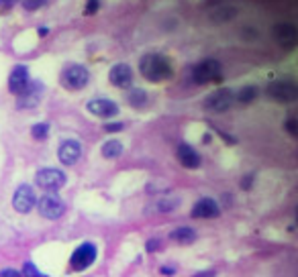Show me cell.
Wrapping results in <instances>:
<instances>
[{
  "mask_svg": "<svg viewBox=\"0 0 298 277\" xmlns=\"http://www.w3.org/2000/svg\"><path fill=\"white\" fill-rule=\"evenodd\" d=\"M139 72L147 82H152V84L166 82L174 76V67H172L170 59L162 53H145L139 61Z\"/></svg>",
  "mask_w": 298,
  "mask_h": 277,
  "instance_id": "6da1fadb",
  "label": "cell"
},
{
  "mask_svg": "<svg viewBox=\"0 0 298 277\" xmlns=\"http://www.w3.org/2000/svg\"><path fill=\"white\" fill-rule=\"evenodd\" d=\"M59 82H62V86H64L66 90L78 92V90H82V88L88 86V82H90V72H88L84 65H80V63H70V65L64 67V72H62V76H59Z\"/></svg>",
  "mask_w": 298,
  "mask_h": 277,
  "instance_id": "7a4b0ae2",
  "label": "cell"
},
{
  "mask_svg": "<svg viewBox=\"0 0 298 277\" xmlns=\"http://www.w3.org/2000/svg\"><path fill=\"white\" fill-rule=\"evenodd\" d=\"M35 184H37V188L45 190L47 194H55L59 188H64L66 174L55 167H43L35 174Z\"/></svg>",
  "mask_w": 298,
  "mask_h": 277,
  "instance_id": "3957f363",
  "label": "cell"
},
{
  "mask_svg": "<svg viewBox=\"0 0 298 277\" xmlns=\"http://www.w3.org/2000/svg\"><path fill=\"white\" fill-rule=\"evenodd\" d=\"M37 210H39V214H41L43 218H47V220H57V218L64 216L66 204H64V200H62L57 194H45V196L39 198Z\"/></svg>",
  "mask_w": 298,
  "mask_h": 277,
  "instance_id": "277c9868",
  "label": "cell"
},
{
  "mask_svg": "<svg viewBox=\"0 0 298 277\" xmlns=\"http://www.w3.org/2000/svg\"><path fill=\"white\" fill-rule=\"evenodd\" d=\"M265 94H267L270 98H274L276 102L288 104V102H294V100L298 98V88H296V84L290 82V80H280V82H272V84L265 88Z\"/></svg>",
  "mask_w": 298,
  "mask_h": 277,
  "instance_id": "5b68a950",
  "label": "cell"
},
{
  "mask_svg": "<svg viewBox=\"0 0 298 277\" xmlns=\"http://www.w3.org/2000/svg\"><path fill=\"white\" fill-rule=\"evenodd\" d=\"M219 78H221V63L217 59H213V57L202 59L192 70V80L196 84H208V82H215Z\"/></svg>",
  "mask_w": 298,
  "mask_h": 277,
  "instance_id": "8992f818",
  "label": "cell"
},
{
  "mask_svg": "<svg viewBox=\"0 0 298 277\" xmlns=\"http://www.w3.org/2000/svg\"><path fill=\"white\" fill-rule=\"evenodd\" d=\"M235 102V94L229 88H219L204 98V108L211 112H227Z\"/></svg>",
  "mask_w": 298,
  "mask_h": 277,
  "instance_id": "52a82bcc",
  "label": "cell"
},
{
  "mask_svg": "<svg viewBox=\"0 0 298 277\" xmlns=\"http://www.w3.org/2000/svg\"><path fill=\"white\" fill-rule=\"evenodd\" d=\"M96 255H98L96 245H92V243L80 245V247L74 251L72 259H70V269H72V271H84V269H88V267L96 261Z\"/></svg>",
  "mask_w": 298,
  "mask_h": 277,
  "instance_id": "ba28073f",
  "label": "cell"
},
{
  "mask_svg": "<svg viewBox=\"0 0 298 277\" xmlns=\"http://www.w3.org/2000/svg\"><path fill=\"white\" fill-rule=\"evenodd\" d=\"M43 90H45V88H43L41 82H29L27 88L17 96V106L23 108V110L35 108V106L41 102V98H43Z\"/></svg>",
  "mask_w": 298,
  "mask_h": 277,
  "instance_id": "9c48e42d",
  "label": "cell"
},
{
  "mask_svg": "<svg viewBox=\"0 0 298 277\" xmlns=\"http://www.w3.org/2000/svg\"><path fill=\"white\" fill-rule=\"evenodd\" d=\"M35 204H37V198H35V192H33V188H31V186L23 184V186H19V188L15 190V196H13V206H15V210H17V212L27 214V212H31V210L35 208Z\"/></svg>",
  "mask_w": 298,
  "mask_h": 277,
  "instance_id": "30bf717a",
  "label": "cell"
},
{
  "mask_svg": "<svg viewBox=\"0 0 298 277\" xmlns=\"http://www.w3.org/2000/svg\"><path fill=\"white\" fill-rule=\"evenodd\" d=\"M57 157L64 165H76L82 157V145L78 141H74V138H66V141L59 145L57 149Z\"/></svg>",
  "mask_w": 298,
  "mask_h": 277,
  "instance_id": "8fae6325",
  "label": "cell"
},
{
  "mask_svg": "<svg viewBox=\"0 0 298 277\" xmlns=\"http://www.w3.org/2000/svg\"><path fill=\"white\" fill-rule=\"evenodd\" d=\"M86 108L90 114H94L98 118H112L118 114V104L108 98H94L86 104Z\"/></svg>",
  "mask_w": 298,
  "mask_h": 277,
  "instance_id": "7c38bea8",
  "label": "cell"
},
{
  "mask_svg": "<svg viewBox=\"0 0 298 277\" xmlns=\"http://www.w3.org/2000/svg\"><path fill=\"white\" fill-rule=\"evenodd\" d=\"M108 80L116 88H129L133 84V70L127 63H114L108 72Z\"/></svg>",
  "mask_w": 298,
  "mask_h": 277,
  "instance_id": "4fadbf2b",
  "label": "cell"
},
{
  "mask_svg": "<svg viewBox=\"0 0 298 277\" xmlns=\"http://www.w3.org/2000/svg\"><path fill=\"white\" fill-rule=\"evenodd\" d=\"M29 82H31V80H29V70H27V65H15L13 72H11V76H9V90H11V94L19 96V94L27 88Z\"/></svg>",
  "mask_w": 298,
  "mask_h": 277,
  "instance_id": "5bb4252c",
  "label": "cell"
},
{
  "mask_svg": "<svg viewBox=\"0 0 298 277\" xmlns=\"http://www.w3.org/2000/svg\"><path fill=\"white\" fill-rule=\"evenodd\" d=\"M219 214H221V208H219V204L213 198H202L192 208V216L194 218H217Z\"/></svg>",
  "mask_w": 298,
  "mask_h": 277,
  "instance_id": "9a60e30c",
  "label": "cell"
},
{
  "mask_svg": "<svg viewBox=\"0 0 298 277\" xmlns=\"http://www.w3.org/2000/svg\"><path fill=\"white\" fill-rule=\"evenodd\" d=\"M178 161H180L186 169H198V167H200V163H202V159H200L198 151H196L194 147L186 145V143H182V145L178 147Z\"/></svg>",
  "mask_w": 298,
  "mask_h": 277,
  "instance_id": "2e32d148",
  "label": "cell"
},
{
  "mask_svg": "<svg viewBox=\"0 0 298 277\" xmlns=\"http://www.w3.org/2000/svg\"><path fill=\"white\" fill-rule=\"evenodd\" d=\"M274 37H276V41L280 45L294 47V43H296V29L290 23H280V25L274 27Z\"/></svg>",
  "mask_w": 298,
  "mask_h": 277,
  "instance_id": "e0dca14e",
  "label": "cell"
},
{
  "mask_svg": "<svg viewBox=\"0 0 298 277\" xmlns=\"http://www.w3.org/2000/svg\"><path fill=\"white\" fill-rule=\"evenodd\" d=\"M102 157L104 159H116L123 155V143L118 141V138H110V141H106L102 145Z\"/></svg>",
  "mask_w": 298,
  "mask_h": 277,
  "instance_id": "ac0fdd59",
  "label": "cell"
},
{
  "mask_svg": "<svg viewBox=\"0 0 298 277\" xmlns=\"http://www.w3.org/2000/svg\"><path fill=\"white\" fill-rule=\"evenodd\" d=\"M127 100H129V104H131L133 108H143V106H147L149 96H147L145 90H141V88H133V90L129 92Z\"/></svg>",
  "mask_w": 298,
  "mask_h": 277,
  "instance_id": "d6986e66",
  "label": "cell"
},
{
  "mask_svg": "<svg viewBox=\"0 0 298 277\" xmlns=\"http://www.w3.org/2000/svg\"><path fill=\"white\" fill-rule=\"evenodd\" d=\"M170 236H172V240H176V243H180V245H190V243L196 240V232H194L192 228H188V226L176 228Z\"/></svg>",
  "mask_w": 298,
  "mask_h": 277,
  "instance_id": "ffe728a7",
  "label": "cell"
},
{
  "mask_svg": "<svg viewBox=\"0 0 298 277\" xmlns=\"http://www.w3.org/2000/svg\"><path fill=\"white\" fill-rule=\"evenodd\" d=\"M241 104H249V102H253L255 98H257V86H243L239 92H237V96H235Z\"/></svg>",
  "mask_w": 298,
  "mask_h": 277,
  "instance_id": "44dd1931",
  "label": "cell"
},
{
  "mask_svg": "<svg viewBox=\"0 0 298 277\" xmlns=\"http://www.w3.org/2000/svg\"><path fill=\"white\" fill-rule=\"evenodd\" d=\"M31 134H33V138H37V141H43V138H47V134H49V124H47V122H37V124H33Z\"/></svg>",
  "mask_w": 298,
  "mask_h": 277,
  "instance_id": "7402d4cb",
  "label": "cell"
},
{
  "mask_svg": "<svg viewBox=\"0 0 298 277\" xmlns=\"http://www.w3.org/2000/svg\"><path fill=\"white\" fill-rule=\"evenodd\" d=\"M21 5L27 13H35V11H39L41 7L47 5V0H21Z\"/></svg>",
  "mask_w": 298,
  "mask_h": 277,
  "instance_id": "603a6c76",
  "label": "cell"
},
{
  "mask_svg": "<svg viewBox=\"0 0 298 277\" xmlns=\"http://www.w3.org/2000/svg\"><path fill=\"white\" fill-rule=\"evenodd\" d=\"M237 13H235V9H219L215 15H213V21H217V23H223V21H229V19H233Z\"/></svg>",
  "mask_w": 298,
  "mask_h": 277,
  "instance_id": "cb8c5ba5",
  "label": "cell"
},
{
  "mask_svg": "<svg viewBox=\"0 0 298 277\" xmlns=\"http://www.w3.org/2000/svg\"><path fill=\"white\" fill-rule=\"evenodd\" d=\"M21 275H23V277H45V275H43V273H41V271H39L33 263H25V265H23V273H21Z\"/></svg>",
  "mask_w": 298,
  "mask_h": 277,
  "instance_id": "d4e9b609",
  "label": "cell"
},
{
  "mask_svg": "<svg viewBox=\"0 0 298 277\" xmlns=\"http://www.w3.org/2000/svg\"><path fill=\"white\" fill-rule=\"evenodd\" d=\"M100 9V0H86V5H84V15H94L96 11Z\"/></svg>",
  "mask_w": 298,
  "mask_h": 277,
  "instance_id": "484cf974",
  "label": "cell"
},
{
  "mask_svg": "<svg viewBox=\"0 0 298 277\" xmlns=\"http://www.w3.org/2000/svg\"><path fill=\"white\" fill-rule=\"evenodd\" d=\"M21 0H0V13H9L11 9H15Z\"/></svg>",
  "mask_w": 298,
  "mask_h": 277,
  "instance_id": "4316f807",
  "label": "cell"
},
{
  "mask_svg": "<svg viewBox=\"0 0 298 277\" xmlns=\"http://www.w3.org/2000/svg\"><path fill=\"white\" fill-rule=\"evenodd\" d=\"M123 128H125L123 122H108V124H104V130H106V132H118V130H123Z\"/></svg>",
  "mask_w": 298,
  "mask_h": 277,
  "instance_id": "83f0119b",
  "label": "cell"
},
{
  "mask_svg": "<svg viewBox=\"0 0 298 277\" xmlns=\"http://www.w3.org/2000/svg\"><path fill=\"white\" fill-rule=\"evenodd\" d=\"M0 277H23L19 271H15V269H3L0 271Z\"/></svg>",
  "mask_w": 298,
  "mask_h": 277,
  "instance_id": "f1b7e54d",
  "label": "cell"
},
{
  "mask_svg": "<svg viewBox=\"0 0 298 277\" xmlns=\"http://www.w3.org/2000/svg\"><path fill=\"white\" fill-rule=\"evenodd\" d=\"M286 128H288V132H290L292 136H296V120H294V118H288Z\"/></svg>",
  "mask_w": 298,
  "mask_h": 277,
  "instance_id": "f546056e",
  "label": "cell"
},
{
  "mask_svg": "<svg viewBox=\"0 0 298 277\" xmlns=\"http://www.w3.org/2000/svg\"><path fill=\"white\" fill-rule=\"evenodd\" d=\"M158 245H160V240H156V238L149 240V243H147V251H158Z\"/></svg>",
  "mask_w": 298,
  "mask_h": 277,
  "instance_id": "4dcf8cb0",
  "label": "cell"
},
{
  "mask_svg": "<svg viewBox=\"0 0 298 277\" xmlns=\"http://www.w3.org/2000/svg\"><path fill=\"white\" fill-rule=\"evenodd\" d=\"M215 273L213 271H204V273H200V275H194V277H213Z\"/></svg>",
  "mask_w": 298,
  "mask_h": 277,
  "instance_id": "1f68e13d",
  "label": "cell"
},
{
  "mask_svg": "<svg viewBox=\"0 0 298 277\" xmlns=\"http://www.w3.org/2000/svg\"><path fill=\"white\" fill-rule=\"evenodd\" d=\"M47 33H49V31H47V29H45V27H41V29H39V35H41V37H45V35H47Z\"/></svg>",
  "mask_w": 298,
  "mask_h": 277,
  "instance_id": "d6a6232c",
  "label": "cell"
}]
</instances>
